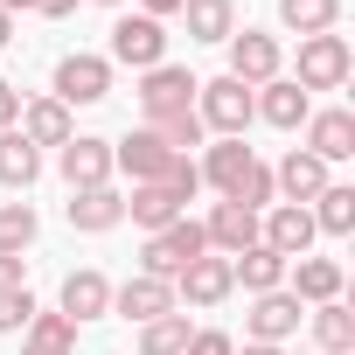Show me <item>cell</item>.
Masks as SVG:
<instances>
[{"label":"cell","mask_w":355,"mask_h":355,"mask_svg":"<svg viewBox=\"0 0 355 355\" xmlns=\"http://www.w3.org/2000/svg\"><path fill=\"white\" fill-rule=\"evenodd\" d=\"M196 189H202V174H196V160H189L182 174H174V182H139V189L125 196V216L153 237V230H167V223H182V216H189Z\"/></svg>","instance_id":"obj_1"},{"label":"cell","mask_w":355,"mask_h":355,"mask_svg":"<svg viewBox=\"0 0 355 355\" xmlns=\"http://www.w3.org/2000/svg\"><path fill=\"white\" fill-rule=\"evenodd\" d=\"M182 167H189V153H174L153 125H132V132L112 146V174H132V189H139V182H174Z\"/></svg>","instance_id":"obj_2"},{"label":"cell","mask_w":355,"mask_h":355,"mask_svg":"<svg viewBox=\"0 0 355 355\" xmlns=\"http://www.w3.org/2000/svg\"><path fill=\"white\" fill-rule=\"evenodd\" d=\"M132 98H139V119L146 125L182 119V112H196V77H189V63H153V70H139Z\"/></svg>","instance_id":"obj_3"},{"label":"cell","mask_w":355,"mask_h":355,"mask_svg":"<svg viewBox=\"0 0 355 355\" xmlns=\"http://www.w3.org/2000/svg\"><path fill=\"white\" fill-rule=\"evenodd\" d=\"M202 251H209L202 223H196V216H182V223H167V230H153V237H146V251H139V272L174 286V279H182V272L202 258Z\"/></svg>","instance_id":"obj_4"},{"label":"cell","mask_w":355,"mask_h":355,"mask_svg":"<svg viewBox=\"0 0 355 355\" xmlns=\"http://www.w3.org/2000/svg\"><path fill=\"white\" fill-rule=\"evenodd\" d=\"M196 119H202V132H216V139H244V125L258 119V112H251V84H237V77L196 84Z\"/></svg>","instance_id":"obj_5"},{"label":"cell","mask_w":355,"mask_h":355,"mask_svg":"<svg viewBox=\"0 0 355 355\" xmlns=\"http://www.w3.org/2000/svg\"><path fill=\"white\" fill-rule=\"evenodd\" d=\"M348 70H355L348 35H300V70H293V84H300L306 98H313V91H341Z\"/></svg>","instance_id":"obj_6"},{"label":"cell","mask_w":355,"mask_h":355,"mask_svg":"<svg viewBox=\"0 0 355 355\" xmlns=\"http://www.w3.org/2000/svg\"><path fill=\"white\" fill-rule=\"evenodd\" d=\"M49 98H56V105H98V98H112V63H105V56H91V49L56 56Z\"/></svg>","instance_id":"obj_7"},{"label":"cell","mask_w":355,"mask_h":355,"mask_svg":"<svg viewBox=\"0 0 355 355\" xmlns=\"http://www.w3.org/2000/svg\"><path fill=\"white\" fill-rule=\"evenodd\" d=\"M105 63H125V70L167 63V21H153V15H119V21H112V56H105Z\"/></svg>","instance_id":"obj_8"},{"label":"cell","mask_w":355,"mask_h":355,"mask_svg":"<svg viewBox=\"0 0 355 355\" xmlns=\"http://www.w3.org/2000/svg\"><path fill=\"white\" fill-rule=\"evenodd\" d=\"M223 49H230V70H223V77H237V84H251V91L272 84V77H286V49H279V35H265V28H237Z\"/></svg>","instance_id":"obj_9"},{"label":"cell","mask_w":355,"mask_h":355,"mask_svg":"<svg viewBox=\"0 0 355 355\" xmlns=\"http://www.w3.org/2000/svg\"><path fill=\"white\" fill-rule=\"evenodd\" d=\"M230 293H237V279H230V258H216V251H202L182 279H174V300L196 306V313H216Z\"/></svg>","instance_id":"obj_10"},{"label":"cell","mask_w":355,"mask_h":355,"mask_svg":"<svg viewBox=\"0 0 355 355\" xmlns=\"http://www.w3.org/2000/svg\"><path fill=\"white\" fill-rule=\"evenodd\" d=\"M313 237H320V230H313V216H306L300 202H272V209L258 216V244H265V251H279L286 265H293V258H306V251H313Z\"/></svg>","instance_id":"obj_11"},{"label":"cell","mask_w":355,"mask_h":355,"mask_svg":"<svg viewBox=\"0 0 355 355\" xmlns=\"http://www.w3.org/2000/svg\"><path fill=\"white\" fill-rule=\"evenodd\" d=\"M56 313L63 320H105L112 313V279L98 272V265H77V272H63V286H56Z\"/></svg>","instance_id":"obj_12"},{"label":"cell","mask_w":355,"mask_h":355,"mask_svg":"<svg viewBox=\"0 0 355 355\" xmlns=\"http://www.w3.org/2000/svg\"><path fill=\"white\" fill-rule=\"evenodd\" d=\"M300 320H306V306L279 286V293H258L251 300V313H244V341H272V348H286L293 334H300Z\"/></svg>","instance_id":"obj_13"},{"label":"cell","mask_w":355,"mask_h":355,"mask_svg":"<svg viewBox=\"0 0 355 355\" xmlns=\"http://www.w3.org/2000/svg\"><path fill=\"white\" fill-rule=\"evenodd\" d=\"M56 174H63L70 189H105V182H112V139H98V132L63 139V146H56Z\"/></svg>","instance_id":"obj_14"},{"label":"cell","mask_w":355,"mask_h":355,"mask_svg":"<svg viewBox=\"0 0 355 355\" xmlns=\"http://www.w3.org/2000/svg\"><path fill=\"white\" fill-rule=\"evenodd\" d=\"M112 313H119V320H132V327H146V320H160V313H182V300H174V286H167V279L132 272L125 286H112Z\"/></svg>","instance_id":"obj_15"},{"label":"cell","mask_w":355,"mask_h":355,"mask_svg":"<svg viewBox=\"0 0 355 355\" xmlns=\"http://www.w3.org/2000/svg\"><path fill=\"white\" fill-rule=\"evenodd\" d=\"M63 223H70L77 237H105V230H119V223H125V196H119L112 182H105V189H70Z\"/></svg>","instance_id":"obj_16"},{"label":"cell","mask_w":355,"mask_h":355,"mask_svg":"<svg viewBox=\"0 0 355 355\" xmlns=\"http://www.w3.org/2000/svg\"><path fill=\"white\" fill-rule=\"evenodd\" d=\"M341 286H348V272H341V258H293L286 265V293L300 300V306H327V300H341Z\"/></svg>","instance_id":"obj_17"},{"label":"cell","mask_w":355,"mask_h":355,"mask_svg":"<svg viewBox=\"0 0 355 355\" xmlns=\"http://www.w3.org/2000/svg\"><path fill=\"white\" fill-rule=\"evenodd\" d=\"M251 112H258L265 125H279V132H300V125H306V112H313V98H306L293 77H272V84H258V91H251Z\"/></svg>","instance_id":"obj_18"},{"label":"cell","mask_w":355,"mask_h":355,"mask_svg":"<svg viewBox=\"0 0 355 355\" xmlns=\"http://www.w3.org/2000/svg\"><path fill=\"white\" fill-rule=\"evenodd\" d=\"M15 132L42 153V146H63V139H77V119H70V105H56V98H21V119H15Z\"/></svg>","instance_id":"obj_19"},{"label":"cell","mask_w":355,"mask_h":355,"mask_svg":"<svg viewBox=\"0 0 355 355\" xmlns=\"http://www.w3.org/2000/svg\"><path fill=\"white\" fill-rule=\"evenodd\" d=\"M306 153L313 160H348L355 153V112L348 105H327V112H306Z\"/></svg>","instance_id":"obj_20"},{"label":"cell","mask_w":355,"mask_h":355,"mask_svg":"<svg viewBox=\"0 0 355 355\" xmlns=\"http://www.w3.org/2000/svg\"><path fill=\"white\" fill-rule=\"evenodd\" d=\"M327 182H334V174H327V160H313L306 146H293V153L272 167V189H279V202H300V209H306V202H313Z\"/></svg>","instance_id":"obj_21"},{"label":"cell","mask_w":355,"mask_h":355,"mask_svg":"<svg viewBox=\"0 0 355 355\" xmlns=\"http://www.w3.org/2000/svg\"><path fill=\"white\" fill-rule=\"evenodd\" d=\"M251 160H258V153H251L244 139H209V146H202V160H196V174H202V182H209L223 202H230V196H237V182L251 174Z\"/></svg>","instance_id":"obj_22"},{"label":"cell","mask_w":355,"mask_h":355,"mask_svg":"<svg viewBox=\"0 0 355 355\" xmlns=\"http://www.w3.org/2000/svg\"><path fill=\"white\" fill-rule=\"evenodd\" d=\"M202 237H209V251H216V258H237V251H251V244H258V216H251L244 202H216V209L202 216Z\"/></svg>","instance_id":"obj_23"},{"label":"cell","mask_w":355,"mask_h":355,"mask_svg":"<svg viewBox=\"0 0 355 355\" xmlns=\"http://www.w3.org/2000/svg\"><path fill=\"white\" fill-rule=\"evenodd\" d=\"M35 182H42V153H35V146H28V139H21V132L8 125V132H0V189L28 196Z\"/></svg>","instance_id":"obj_24"},{"label":"cell","mask_w":355,"mask_h":355,"mask_svg":"<svg viewBox=\"0 0 355 355\" xmlns=\"http://www.w3.org/2000/svg\"><path fill=\"white\" fill-rule=\"evenodd\" d=\"M230 279H237L251 300H258V293H279V286H286V258H279V251H265V244H251V251H237V258H230Z\"/></svg>","instance_id":"obj_25"},{"label":"cell","mask_w":355,"mask_h":355,"mask_svg":"<svg viewBox=\"0 0 355 355\" xmlns=\"http://www.w3.org/2000/svg\"><path fill=\"white\" fill-rule=\"evenodd\" d=\"M189 42H230L237 35V0H182Z\"/></svg>","instance_id":"obj_26"},{"label":"cell","mask_w":355,"mask_h":355,"mask_svg":"<svg viewBox=\"0 0 355 355\" xmlns=\"http://www.w3.org/2000/svg\"><path fill=\"white\" fill-rule=\"evenodd\" d=\"M306 216H313L320 237H348V230H355V189H348V182H327V189L306 202Z\"/></svg>","instance_id":"obj_27"},{"label":"cell","mask_w":355,"mask_h":355,"mask_svg":"<svg viewBox=\"0 0 355 355\" xmlns=\"http://www.w3.org/2000/svg\"><path fill=\"white\" fill-rule=\"evenodd\" d=\"M21 355H77V320L35 306V320L21 327Z\"/></svg>","instance_id":"obj_28"},{"label":"cell","mask_w":355,"mask_h":355,"mask_svg":"<svg viewBox=\"0 0 355 355\" xmlns=\"http://www.w3.org/2000/svg\"><path fill=\"white\" fill-rule=\"evenodd\" d=\"M306 327H313V341H320V355H348V348H355V313H348L341 300H327V306H313V313H306Z\"/></svg>","instance_id":"obj_29"},{"label":"cell","mask_w":355,"mask_h":355,"mask_svg":"<svg viewBox=\"0 0 355 355\" xmlns=\"http://www.w3.org/2000/svg\"><path fill=\"white\" fill-rule=\"evenodd\" d=\"M341 21V0H279V28L293 35H334Z\"/></svg>","instance_id":"obj_30"},{"label":"cell","mask_w":355,"mask_h":355,"mask_svg":"<svg viewBox=\"0 0 355 355\" xmlns=\"http://www.w3.org/2000/svg\"><path fill=\"white\" fill-rule=\"evenodd\" d=\"M189 313H160V320H146V327H132V348L139 355H182L189 348Z\"/></svg>","instance_id":"obj_31"},{"label":"cell","mask_w":355,"mask_h":355,"mask_svg":"<svg viewBox=\"0 0 355 355\" xmlns=\"http://www.w3.org/2000/svg\"><path fill=\"white\" fill-rule=\"evenodd\" d=\"M35 230H42L35 202H0V251H8V258H21L35 244Z\"/></svg>","instance_id":"obj_32"},{"label":"cell","mask_w":355,"mask_h":355,"mask_svg":"<svg viewBox=\"0 0 355 355\" xmlns=\"http://www.w3.org/2000/svg\"><path fill=\"white\" fill-rule=\"evenodd\" d=\"M35 320V293L28 286H8V293H0V334H21Z\"/></svg>","instance_id":"obj_33"},{"label":"cell","mask_w":355,"mask_h":355,"mask_svg":"<svg viewBox=\"0 0 355 355\" xmlns=\"http://www.w3.org/2000/svg\"><path fill=\"white\" fill-rule=\"evenodd\" d=\"M153 132H160V139H167V146H174V153H189V146H202V139H209V132H202V119H196V112H182V119H160V125H153Z\"/></svg>","instance_id":"obj_34"},{"label":"cell","mask_w":355,"mask_h":355,"mask_svg":"<svg viewBox=\"0 0 355 355\" xmlns=\"http://www.w3.org/2000/svg\"><path fill=\"white\" fill-rule=\"evenodd\" d=\"M182 355H237V341H230V334H223V327H196V334H189V348H182Z\"/></svg>","instance_id":"obj_35"},{"label":"cell","mask_w":355,"mask_h":355,"mask_svg":"<svg viewBox=\"0 0 355 355\" xmlns=\"http://www.w3.org/2000/svg\"><path fill=\"white\" fill-rule=\"evenodd\" d=\"M84 8V0H28V15H42V21H70Z\"/></svg>","instance_id":"obj_36"},{"label":"cell","mask_w":355,"mask_h":355,"mask_svg":"<svg viewBox=\"0 0 355 355\" xmlns=\"http://www.w3.org/2000/svg\"><path fill=\"white\" fill-rule=\"evenodd\" d=\"M21 119V84H8V77H0V132H8Z\"/></svg>","instance_id":"obj_37"},{"label":"cell","mask_w":355,"mask_h":355,"mask_svg":"<svg viewBox=\"0 0 355 355\" xmlns=\"http://www.w3.org/2000/svg\"><path fill=\"white\" fill-rule=\"evenodd\" d=\"M8 286H28V258H8V251H0V293H8Z\"/></svg>","instance_id":"obj_38"},{"label":"cell","mask_w":355,"mask_h":355,"mask_svg":"<svg viewBox=\"0 0 355 355\" xmlns=\"http://www.w3.org/2000/svg\"><path fill=\"white\" fill-rule=\"evenodd\" d=\"M139 15H153V21H167V15H182V0H139Z\"/></svg>","instance_id":"obj_39"},{"label":"cell","mask_w":355,"mask_h":355,"mask_svg":"<svg viewBox=\"0 0 355 355\" xmlns=\"http://www.w3.org/2000/svg\"><path fill=\"white\" fill-rule=\"evenodd\" d=\"M237 355H286V348H272V341H244Z\"/></svg>","instance_id":"obj_40"},{"label":"cell","mask_w":355,"mask_h":355,"mask_svg":"<svg viewBox=\"0 0 355 355\" xmlns=\"http://www.w3.org/2000/svg\"><path fill=\"white\" fill-rule=\"evenodd\" d=\"M15 42V15H0V49H8Z\"/></svg>","instance_id":"obj_41"},{"label":"cell","mask_w":355,"mask_h":355,"mask_svg":"<svg viewBox=\"0 0 355 355\" xmlns=\"http://www.w3.org/2000/svg\"><path fill=\"white\" fill-rule=\"evenodd\" d=\"M98 8H125V0H98Z\"/></svg>","instance_id":"obj_42"}]
</instances>
